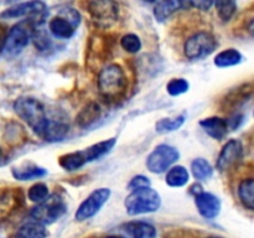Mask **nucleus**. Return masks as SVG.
Masks as SVG:
<instances>
[{
  "instance_id": "1",
  "label": "nucleus",
  "mask_w": 254,
  "mask_h": 238,
  "mask_svg": "<svg viewBox=\"0 0 254 238\" xmlns=\"http://www.w3.org/2000/svg\"><path fill=\"white\" fill-rule=\"evenodd\" d=\"M97 86L102 98L116 102L126 94L128 89V77L121 64L109 63L99 72Z\"/></svg>"
},
{
  "instance_id": "2",
  "label": "nucleus",
  "mask_w": 254,
  "mask_h": 238,
  "mask_svg": "<svg viewBox=\"0 0 254 238\" xmlns=\"http://www.w3.org/2000/svg\"><path fill=\"white\" fill-rule=\"evenodd\" d=\"M14 111L37 135L44 136L50 119L41 102L32 97H21L15 101Z\"/></svg>"
},
{
  "instance_id": "3",
  "label": "nucleus",
  "mask_w": 254,
  "mask_h": 238,
  "mask_svg": "<svg viewBox=\"0 0 254 238\" xmlns=\"http://www.w3.org/2000/svg\"><path fill=\"white\" fill-rule=\"evenodd\" d=\"M161 206V197L158 191L151 187L131 191L124 201V207L130 216L145 215L158 211Z\"/></svg>"
},
{
  "instance_id": "4",
  "label": "nucleus",
  "mask_w": 254,
  "mask_h": 238,
  "mask_svg": "<svg viewBox=\"0 0 254 238\" xmlns=\"http://www.w3.org/2000/svg\"><path fill=\"white\" fill-rule=\"evenodd\" d=\"M81 22L79 12L73 7H61L47 22L49 32L57 40H69Z\"/></svg>"
},
{
  "instance_id": "5",
  "label": "nucleus",
  "mask_w": 254,
  "mask_h": 238,
  "mask_svg": "<svg viewBox=\"0 0 254 238\" xmlns=\"http://www.w3.org/2000/svg\"><path fill=\"white\" fill-rule=\"evenodd\" d=\"M35 26L31 21L25 20L14 25L7 32L1 47V54L5 57H15L24 51L34 35Z\"/></svg>"
},
{
  "instance_id": "6",
  "label": "nucleus",
  "mask_w": 254,
  "mask_h": 238,
  "mask_svg": "<svg viewBox=\"0 0 254 238\" xmlns=\"http://www.w3.org/2000/svg\"><path fill=\"white\" fill-rule=\"evenodd\" d=\"M217 40L212 32L201 30L195 32L184 44V54L189 60H202L210 56L217 49Z\"/></svg>"
},
{
  "instance_id": "7",
  "label": "nucleus",
  "mask_w": 254,
  "mask_h": 238,
  "mask_svg": "<svg viewBox=\"0 0 254 238\" xmlns=\"http://www.w3.org/2000/svg\"><path fill=\"white\" fill-rule=\"evenodd\" d=\"M66 212V203L57 193L50 196L45 202L39 203L30 211V218L44 226L52 225Z\"/></svg>"
},
{
  "instance_id": "8",
  "label": "nucleus",
  "mask_w": 254,
  "mask_h": 238,
  "mask_svg": "<svg viewBox=\"0 0 254 238\" xmlns=\"http://www.w3.org/2000/svg\"><path fill=\"white\" fill-rule=\"evenodd\" d=\"M179 158L180 153L178 149L168 144H160L146 158V168L153 174L168 173Z\"/></svg>"
},
{
  "instance_id": "9",
  "label": "nucleus",
  "mask_w": 254,
  "mask_h": 238,
  "mask_svg": "<svg viewBox=\"0 0 254 238\" xmlns=\"http://www.w3.org/2000/svg\"><path fill=\"white\" fill-rule=\"evenodd\" d=\"M109 197H111V190L107 187H101L92 191L78 206L76 213H74V218L79 222L89 220L101 211V208L106 205Z\"/></svg>"
},
{
  "instance_id": "10",
  "label": "nucleus",
  "mask_w": 254,
  "mask_h": 238,
  "mask_svg": "<svg viewBox=\"0 0 254 238\" xmlns=\"http://www.w3.org/2000/svg\"><path fill=\"white\" fill-rule=\"evenodd\" d=\"M243 158V144L238 139H231L223 145L220 155L217 158V166L221 173L231 170L235 168Z\"/></svg>"
},
{
  "instance_id": "11",
  "label": "nucleus",
  "mask_w": 254,
  "mask_h": 238,
  "mask_svg": "<svg viewBox=\"0 0 254 238\" xmlns=\"http://www.w3.org/2000/svg\"><path fill=\"white\" fill-rule=\"evenodd\" d=\"M46 11V5L42 1H27L20 2V4L14 5L9 9L4 10L0 14V19H20V17H32V16H44Z\"/></svg>"
},
{
  "instance_id": "12",
  "label": "nucleus",
  "mask_w": 254,
  "mask_h": 238,
  "mask_svg": "<svg viewBox=\"0 0 254 238\" xmlns=\"http://www.w3.org/2000/svg\"><path fill=\"white\" fill-rule=\"evenodd\" d=\"M195 205L198 213L206 220H215L221 212V200L211 192H201L195 196Z\"/></svg>"
},
{
  "instance_id": "13",
  "label": "nucleus",
  "mask_w": 254,
  "mask_h": 238,
  "mask_svg": "<svg viewBox=\"0 0 254 238\" xmlns=\"http://www.w3.org/2000/svg\"><path fill=\"white\" fill-rule=\"evenodd\" d=\"M122 238H155L156 228L145 221H130L119 227Z\"/></svg>"
},
{
  "instance_id": "14",
  "label": "nucleus",
  "mask_w": 254,
  "mask_h": 238,
  "mask_svg": "<svg viewBox=\"0 0 254 238\" xmlns=\"http://www.w3.org/2000/svg\"><path fill=\"white\" fill-rule=\"evenodd\" d=\"M88 9L93 19L99 22L114 21L118 16V6L112 1H89Z\"/></svg>"
},
{
  "instance_id": "15",
  "label": "nucleus",
  "mask_w": 254,
  "mask_h": 238,
  "mask_svg": "<svg viewBox=\"0 0 254 238\" xmlns=\"http://www.w3.org/2000/svg\"><path fill=\"white\" fill-rule=\"evenodd\" d=\"M200 126L205 130L207 135L216 140H222L228 133V120L221 118V117H208L200 121Z\"/></svg>"
},
{
  "instance_id": "16",
  "label": "nucleus",
  "mask_w": 254,
  "mask_h": 238,
  "mask_svg": "<svg viewBox=\"0 0 254 238\" xmlns=\"http://www.w3.org/2000/svg\"><path fill=\"white\" fill-rule=\"evenodd\" d=\"M116 138L107 139V140L99 141V143L93 144V145L88 146V148L81 150L82 155H83L86 163H92L94 160H98L102 156H104L106 154H108L112 149L116 145Z\"/></svg>"
},
{
  "instance_id": "17",
  "label": "nucleus",
  "mask_w": 254,
  "mask_h": 238,
  "mask_svg": "<svg viewBox=\"0 0 254 238\" xmlns=\"http://www.w3.org/2000/svg\"><path fill=\"white\" fill-rule=\"evenodd\" d=\"M237 196L246 210L254 211V178H246L237 186Z\"/></svg>"
},
{
  "instance_id": "18",
  "label": "nucleus",
  "mask_w": 254,
  "mask_h": 238,
  "mask_svg": "<svg viewBox=\"0 0 254 238\" xmlns=\"http://www.w3.org/2000/svg\"><path fill=\"white\" fill-rule=\"evenodd\" d=\"M11 173L16 180L21 181L34 180V178H44V176L47 175L46 169L35 165V164H25V165L19 166V168H14Z\"/></svg>"
},
{
  "instance_id": "19",
  "label": "nucleus",
  "mask_w": 254,
  "mask_h": 238,
  "mask_svg": "<svg viewBox=\"0 0 254 238\" xmlns=\"http://www.w3.org/2000/svg\"><path fill=\"white\" fill-rule=\"evenodd\" d=\"M186 2H181V1H158L154 6V16H155L156 21L163 22L165 20H168L174 12L178 11L179 9H181L183 6H185Z\"/></svg>"
},
{
  "instance_id": "20",
  "label": "nucleus",
  "mask_w": 254,
  "mask_h": 238,
  "mask_svg": "<svg viewBox=\"0 0 254 238\" xmlns=\"http://www.w3.org/2000/svg\"><path fill=\"white\" fill-rule=\"evenodd\" d=\"M190 180V174L188 169L183 165H174L166 173L165 181L170 187H183Z\"/></svg>"
},
{
  "instance_id": "21",
  "label": "nucleus",
  "mask_w": 254,
  "mask_h": 238,
  "mask_svg": "<svg viewBox=\"0 0 254 238\" xmlns=\"http://www.w3.org/2000/svg\"><path fill=\"white\" fill-rule=\"evenodd\" d=\"M243 61V56L238 50L236 49H227L221 51L220 54H217V56L215 57V66H217L218 68H227V67L237 66L241 62Z\"/></svg>"
},
{
  "instance_id": "22",
  "label": "nucleus",
  "mask_w": 254,
  "mask_h": 238,
  "mask_svg": "<svg viewBox=\"0 0 254 238\" xmlns=\"http://www.w3.org/2000/svg\"><path fill=\"white\" fill-rule=\"evenodd\" d=\"M45 227L46 226L30 220L17 230L14 238H46L47 231Z\"/></svg>"
},
{
  "instance_id": "23",
  "label": "nucleus",
  "mask_w": 254,
  "mask_h": 238,
  "mask_svg": "<svg viewBox=\"0 0 254 238\" xmlns=\"http://www.w3.org/2000/svg\"><path fill=\"white\" fill-rule=\"evenodd\" d=\"M68 130V124H66L64 121L52 120V119H50L49 125H47L46 131H45L42 138L47 141H59L62 140L67 135Z\"/></svg>"
},
{
  "instance_id": "24",
  "label": "nucleus",
  "mask_w": 254,
  "mask_h": 238,
  "mask_svg": "<svg viewBox=\"0 0 254 238\" xmlns=\"http://www.w3.org/2000/svg\"><path fill=\"white\" fill-rule=\"evenodd\" d=\"M191 173L197 181H206L212 178L213 168L206 159L196 158L191 163Z\"/></svg>"
},
{
  "instance_id": "25",
  "label": "nucleus",
  "mask_w": 254,
  "mask_h": 238,
  "mask_svg": "<svg viewBox=\"0 0 254 238\" xmlns=\"http://www.w3.org/2000/svg\"><path fill=\"white\" fill-rule=\"evenodd\" d=\"M59 164L64 170L76 171L78 170V169L83 168L87 163L86 160H84L83 155H82L81 150H79V151H73V153H68L60 156Z\"/></svg>"
},
{
  "instance_id": "26",
  "label": "nucleus",
  "mask_w": 254,
  "mask_h": 238,
  "mask_svg": "<svg viewBox=\"0 0 254 238\" xmlns=\"http://www.w3.org/2000/svg\"><path fill=\"white\" fill-rule=\"evenodd\" d=\"M101 116V108L97 103H89L79 112L77 116V123L81 126H88L97 120Z\"/></svg>"
},
{
  "instance_id": "27",
  "label": "nucleus",
  "mask_w": 254,
  "mask_h": 238,
  "mask_svg": "<svg viewBox=\"0 0 254 238\" xmlns=\"http://www.w3.org/2000/svg\"><path fill=\"white\" fill-rule=\"evenodd\" d=\"M185 123V116H179L175 118H163L156 123L155 129L159 134H166L175 131L183 126Z\"/></svg>"
},
{
  "instance_id": "28",
  "label": "nucleus",
  "mask_w": 254,
  "mask_h": 238,
  "mask_svg": "<svg viewBox=\"0 0 254 238\" xmlns=\"http://www.w3.org/2000/svg\"><path fill=\"white\" fill-rule=\"evenodd\" d=\"M215 7L218 17L223 22L230 21L233 17V15L236 14V11H237V4L235 1H230V0H220V1H216Z\"/></svg>"
},
{
  "instance_id": "29",
  "label": "nucleus",
  "mask_w": 254,
  "mask_h": 238,
  "mask_svg": "<svg viewBox=\"0 0 254 238\" xmlns=\"http://www.w3.org/2000/svg\"><path fill=\"white\" fill-rule=\"evenodd\" d=\"M27 197H29L30 201L39 205V203L45 202L50 197V190L46 183L37 182L29 188Z\"/></svg>"
},
{
  "instance_id": "30",
  "label": "nucleus",
  "mask_w": 254,
  "mask_h": 238,
  "mask_svg": "<svg viewBox=\"0 0 254 238\" xmlns=\"http://www.w3.org/2000/svg\"><path fill=\"white\" fill-rule=\"evenodd\" d=\"M121 46L129 54H138L141 50V40L135 34H127L121 39Z\"/></svg>"
},
{
  "instance_id": "31",
  "label": "nucleus",
  "mask_w": 254,
  "mask_h": 238,
  "mask_svg": "<svg viewBox=\"0 0 254 238\" xmlns=\"http://www.w3.org/2000/svg\"><path fill=\"white\" fill-rule=\"evenodd\" d=\"M190 88V84L185 78H173L168 84H166V91L170 96H181L186 93Z\"/></svg>"
},
{
  "instance_id": "32",
  "label": "nucleus",
  "mask_w": 254,
  "mask_h": 238,
  "mask_svg": "<svg viewBox=\"0 0 254 238\" xmlns=\"http://www.w3.org/2000/svg\"><path fill=\"white\" fill-rule=\"evenodd\" d=\"M146 187H151V182L150 180L144 175L134 176V178L130 180V182L128 183V190L130 191V192L131 191L140 190V188H146Z\"/></svg>"
},
{
  "instance_id": "33",
  "label": "nucleus",
  "mask_w": 254,
  "mask_h": 238,
  "mask_svg": "<svg viewBox=\"0 0 254 238\" xmlns=\"http://www.w3.org/2000/svg\"><path fill=\"white\" fill-rule=\"evenodd\" d=\"M191 6L196 7V9L198 10H202V11H207V10H210V7L212 6V5H215V2L212 1H192L190 2Z\"/></svg>"
},
{
  "instance_id": "34",
  "label": "nucleus",
  "mask_w": 254,
  "mask_h": 238,
  "mask_svg": "<svg viewBox=\"0 0 254 238\" xmlns=\"http://www.w3.org/2000/svg\"><path fill=\"white\" fill-rule=\"evenodd\" d=\"M201 192H203L201 185H198V183H195V185L191 186V193H193L195 196H197V195H200Z\"/></svg>"
},
{
  "instance_id": "35",
  "label": "nucleus",
  "mask_w": 254,
  "mask_h": 238,
  "mask_svg": "<svg viewBox=\"0 0 254 238\" xmlns=\"http://www.w3.org/2000/svg\"><path fill=\"white\" fill-rule=\"evenodd\" d=\"M247 31L250 32L251 36L254 37V17H253V19H251L250 21H248V24H247Z\"/></svg>"
},
{
  "instance_id": "36",
  "label": "nucleus",
  "mask_w": 254,
  "mask_h": 238,
  "mask_svg": "<svg viewBox=\"0 0 254 238\" xmlns=\"http://www.w3.org/2000/svg\"><path fill=\"white\" fill-rule=\"evenodd\" d=\"M4 40H5V37H4V35H2V30L0 29V50H1L2 44H4Z\"/></svg>"
},
{
  "instance_id": "37",
  "label": "nucleus",
  "mask_w": 254,
  "mask_h": 238,
  "mask_svg": "<svg viewBox=\"0 0 254 238\" xmlns=\"http://www.w3.org/2000/svg\"><path fill=\"white\" fill-rule=\"evenodd\" d=\"M2 163H4V154H2L1 149H0V165H2Z\"/></svg>"
},
{
  "instance_id": "38",
  "label": "nucleus",
  "mask_w": 254,
  "mask_h": 238,
  "mask_svg": "<svg viewBox=\"0 0 254 238\" xmlns=\"http://www.w3.org/2000/svg\"><path fill=\"white\" fill-rule=\"evenodd\" d=\"M106 238H122L121 236H108V237H106Z\"/></svg>"
},
{
  "instance_id": "39",
  "label": "nucleus",
  "mask_w": 254,
  "mask_h": 238,
  "mask_svg": "<svg viewBox=\"0 0 254 238\" xmlns=\"http://www.w3.org/2000/svg\"><path fill=\"white\" fill-rule=\"evenodd\" d=\"M206 238H223V237H218V236H210V237H206Z\"/></svg>"
}]
</instances>
